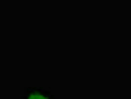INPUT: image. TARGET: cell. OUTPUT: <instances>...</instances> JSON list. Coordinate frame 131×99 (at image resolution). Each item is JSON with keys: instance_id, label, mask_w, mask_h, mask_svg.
I'll list each match as a JSON object with an SVG mask.
<instances>
[{"instance_id": "cell-1", "label": "cell", "mask_w": 131, "mask_h": 99, "mask_svg": "<svg viewBox=\"0 0 131 99\" xmlns=\"http://www.w3.org/2000/svg\"><path fill=\"white\" fill-rule=\"evenodd\" d=\"M19 99H57V97L50 89L43 86H28L24 88Z\"/></svg>"}]
</instances>
